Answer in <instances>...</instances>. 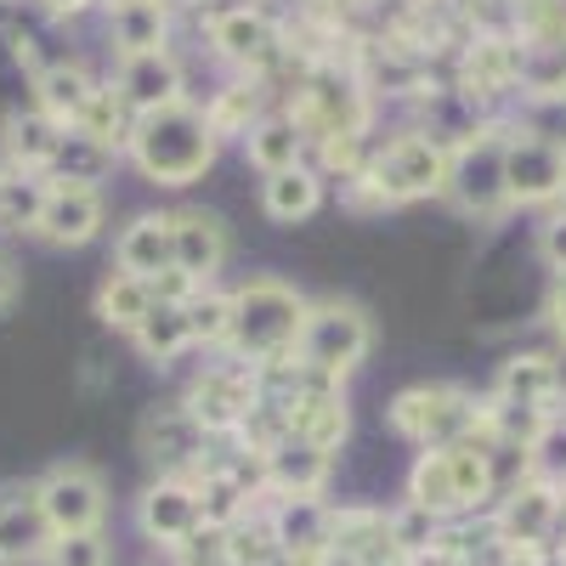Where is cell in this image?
<instances>
[{"mask_svg":"<svg viewBox=\"0 0 566 566\" xmlns=\"http://www.w3.org/2000/svg\"><path fill=\"white\" fill-rule=\"evenodd\" d=\"M306 312L312 301L283 277H250L232 290V328H227V352L250 363V368H266V363H283L295 357V340L306 328Z\"/></svg>","mask_w":566,"mask_h":566,"instance_id":"1","label":"cell"},{"mask_svg":"<svg viewBox=\"0 0 566 566\" xmlns=\"http://www.w3.org/2000/svg\"><path fill=\"white\" fill-rule=\"evenodd\" d=\"M130 159H136L142 176L159 181V187H187V181H199V176L216 165L210 114L193 108V103L142 114V119L130 125Z\"/></svg>","mask_w":566,"mask_h":566,"instance_id":"2","label":"cell"},{"mask_svg":"<svg viewBox=\"0 0 566 566\" xmlns=\"http://www.w3.org/2000/svg\"><path fill=\"white\" fill-rule=\"evenodd\" d=\"M493 453L482 442H453V448H424L408 470V504L448 522V515H470L482 499H493Z\"/></svg>","mask_w":566,"mask_h":566,"instance_id":"3","label":"cell"},{"mask_svg":"<svg viewBox=\"0 0 566 566\" xmlns=\"http://www.w3.org/2000/svg\"><path fill=\"white\" fill-rule=\"evenodd\" d=\"M368 346H374V323L357 301H317L306 312L301 340H295V363L312 374V380L340 386L346 374L368 357Z\"/></svg>","mask_w":566,"mask_h":566,"instance_id":"4","label":"cell"},{"mask_svg":"<svg viewBox=\"0 0 566 566\" xmlns=\"http://www.w3.org/2000/svg\"><path fill=\"white\" fill-rule=\"evenodd\" d=\"M391 424L419 442V448H453V442H470V431L482 424L476 402H470L459 386H408L391 397Z\"/></svg>","mask_w":566,"mask_h":566,"instance_id":"5","label":"cell"},{"mask_svg":"<svg viewBox=\"0 0 566 566\" xmlns=\"http://www.w3.org/2000/svg\"><path fill=\"white\" fill-rule=\"evenodd\" d=\"M504 142L499 130H476L470 142L448 154V181H442V199L459 216H499L510 205L504 193Z\"/></svg>","mask_w":566,"mask_h":566,"instance_id":"6","label":"cell"},{"mask_svg":"<svg viewBox=\"0 0 566 566\" xmlns=\"http://www.w3.org/2000/svg\"><path fill=\"white\" fill-rule=\"evenodd\" d=\"M34 493H40V510H45V522H52L57 538L103 533V522H108V482H103V470L85 464V459L52 464L34 482Z\"/></svg>","mask_w":566,"mask_h":566,"instance_id":"7","label":"cell"},{"mask_svg":"<svg viewBox=\"0 0 566 566\" xmlns=\"http://www.w3.org/2000/svg\"><path fill=\"white\" fill-rule=\"evenodd\" d=\"M442 181H448V148L437 136H397L391 148L374 159L368 170V187H374V199L380 205H408V199H431L442 193Z\"/></svg>","mask_w":566,"mask_h":566,"instance_id":"8","label":"cell"},{"mask_svg":"<svg viewBox=\"0 0 566 566\" xmlns=\"http://www.w3.org/2000/svg\"><path fill=\"white\" fill-rule=\"evenodd\" d=\"M255 402H261L255 368L250 363H216V368H205L193 380V391H187L181 408L193 413L210 437H221V431H244V419L255 413Z\"/></svg>","mask_w":566,"mask_h":566,"instance_id":"9","label":"cell"},{"mask_svg":"<svg viewBox=\"0 0 566 566\" xmlns=\"http://www.w3.org/2000/svg\"><path fill=\"white\" fill-rule=\"evenodd\" d=\"M142 453H148V464L159 476L199 482L210 470V431L187 408H159L142 419Z\"/></svg>","mask_w":566,"mask_h":566,"instance_id":"10","label":"cell"},{"mask_svg":"<svg viewBox=\"0 0 566 566\" xmlns=\"http://www.w3.org/2000/svg\"><path fill=\"white\" fill-rule=\"evenodd\" d=\"M136 527L148 533L159 549H187L199 538L205 515H199V488L193 482H176V476H159L148 493L136 499Z\"/></svg>","mask_w":566,"mask_h":566,"instance_id":"11","label":"cell"},{"mask_svg":"<svg viewBox=\"0 0 566 566\" xmlns=\"http://www.w3.org/2000/svg\"><path fill=\"white\" fill-rule=\"evenodd\" d=\"M504 193L510 205H544L566 193V148H549L538 136L504 142Z\"/></svg>","mask_w":566,"mask_h":566,"instance_id":"12","label":"cell"},{"mask_svg":"<svg viewBox=\"0 0 566 566\" xmlns=\"http://www.w3.org/2000/svg\"><path fill=\"white\" fill-rule=\"evenodd\" d=\"M499 544L504 549H538L549 544V533L560 527V488L527 476V482H515L499 504Z\"/></svg>","mask_w":566,"mask_h":566,"instance_id":"13","label":"cell"},{"mask_svg":"<svg viewBox=\"0 0 566 566\" xmlns=\"http://www.w3.org/2000/svg\"><path fill=\"white\" fill-rule=\"evenodd\" d=\"M266 527L277 538V555L290 566H323L328 560V527H335V510L323 499H277L266 510Z\"/></svg>","mask_w":566,"mask_h":566,"instance_id":"14","label":"cell"},{"mask_svg":"<svg viewBox=\"0 0 566 566\" xmlns=\"http://www.w3.org/2000/svg\"><path fill=\"white\" fill-rule=\"evenodd\" d=\"M277 408L290 413V437L312 442V448H317V453H328V459H335V448H340V442H346V431H352V413H346L340 386L312 380V374H306V386H301L295 397H283Z\"/></svg>","mask_w":566,"mask_h":566,"instance_id":"15","label":"cell"},{"mask_svg":"<svg viewBox=\"0 0 566 566\" xmlns=\"http://www.w3.org/2000/svg\"><path fill=\"white\" fill-rule=\"evenodd\" d=\"M114 91H119V103H125L136 119H142V114H159V108H176V103H181V63H176L170 52L119 57Z\"/></svg>","mask_w":566,"mask_h":566,"instance_id":"16","label":"cell"},{"mask_svg":"<svg viewBox=\"0 0 566 566\" xmlns=\"http://www.w3.org/2000/svg\"><path fill=\"white\" fill-rule=\"evenodd\" d=\"M52 538L57 533H52V522H45L34 482L0 488V566H12V560H45Z\"/></svg>","mask_w":566,"mask_h":566,"instance_id":"17","label":"cell"},{"mask_svg":"<svg viewBox=\"0 0 566 566\" xmlns=\"http://www.w3.org/2000/svg\"><path fill=\"white\" fill-rule=\"evenodd\" d=\"M103 232V193L97 187H52L45 193V210H40V227L34 239L57 244V250H80Z\"/></svg>","mask_w":566,"mask_h":566,"instance_id":"18","label":"cell"},{"mask_svg":"<svg viewBox=\"0 0 566 566\" xmlns=\"http://www.w3.org/2000/svg\"><path fill=\"white\" fill-rule=\"evenodd\" d=\"M170 232H176V272H187L199 290H210V277L227 266V250H232L221 216H210V210H176Z\"/></svg>","mask_w":566,"mask_h":566,"instance_id":"19","label":"cell"},{"mask_svg":"<svg viewBox=\"0 0 566 566\" xmlns=\"http://www.w3.org/2000/svg\"><path fill=\"white\" fill-rule=\"evenodd\" d=\"M261 482L277 499H317L323 482H328V453H317L301 437H283L277 448L261 453Z\"/></svg>","mask_w":566,"mask_h":566,"instance_id":"20","label":"cell"},{"mask_svg":"<svg viewBox=\"0 0 566 566\" xmlns=\"http://www.w3.org/2000/svg\"><path fill=\"white\" fill-rule=\"evenodd\" d=\"M114 261H119V272H130V277H159V272H170V266H176L170 216H136V221L119 232Z\"/></svg>","mask_w":566,"mask_h":566,"instance_id":"21","label":"cell"},{"mask_svg":"<svg viewBox=\"0 0 566 566\" xmlns=\"http://www.w3.org/2000/svg\"><path fill=\"white\" fill-rule=\"evenodd\" d=\"M91 97H97V80H91L80 63H45L34 74V108L45 119H57L63 130L80 125V114L91 108Z\"/></svg>","mask_w":566,"mask_h":566,"instance_id":"22","label":"cell"},{"mask_svg":"<svg viewBox=\"0 0 566 566\" xmlns=\"http://www.w3.org/2000/svg\"><path fill=\"white\" fill-rule=\"evenodd\" d=\"M210 45H216L227 63L261 69V63H272V52H277V29H272L261 12L239 7V12H221V18L210 23Z\"/></svg>","mask_w":566,"mask_h":566,"instance_id":"23","label":"cell"},{"mask_svg":"<svg viewBox=\"0 0 566 566\" xmlns=\"http://www.w3.org/2000/svg\"><path fill=\"white\" fill-rule=\"evenodd\" d=\"M57 142H63V125L45 119L40 108L12 114L7 130H0V148H7V159H12V176H45V165H52V154H57Z\"/></svg>","mask_w":566,"mask_h":566,"instance_id":"24","label":"cell"},{"mask_svg":"<svg viewBox=\"0 0 566 566\" xmlns=\"http://www.w3.org/2000/svg\"><path fill=\"white\" fill-rule=\"evenodd\" d=\"M165 29H170L165 0H114L108 7V34L119 45V57L165 52Z\"/></svg>","mask_w":566,"mask_h":566,"instance_id":"25","label":"cell"},{"mask_svg":"<svg viewBox=\"0 0 566 566\" xmlns=\"http://www.w3.org/2000/svg\"><path fill=\"white\" fill-rule=\"evenodd\" d=\"M114 170V148L85 130H63L52 165H45V181L52 187H97L103 176Z\"/></svg>","mask_w":566,"mask_h":566,"instance_id":"26","label":"cell"},{"mask_svg":"<svg viewBox=\"0 0 566 566\" xmlns=\"http://www.w3.org/2000/svg\"><path fill=\"white\" fill-rule=\"evenodd\" d=\"M317 205H323V176H317L312 165L277 170V176H266V181H261V210H266L272 221H283V227L306 221Z\"/></svg>","mask_w":566,"mask_h":566,"instance_id":"27","label":"cell"},{"mask_svg":"<svg viewBox=\"0 0 566 566\" xmlns=\"http://www.w3.org/2000/svg\"><path fill=\"white\" fill-rule=\"evenodd\" d=\"M244 148H250V165H261L266 176L277 170H295L301 154H306V130L295 114H272V119H255V130L244 136Z\"/></svg>","mask_w":566,"mask_h":566,"instance_id":"28","label":"cell"},{"mask_svg":"<svg viewBox=\"0 0 566 566\" xmlns=\"http://www.w3.org/2000/svg\"><path fill=\"white\" fill-rule=\"evenodd\" d=\"M193 488H199V515H205V527H221V533H227V527L250 522V488H244L239 470L210 464Z\"/></svg>","mask_w":566,"mask_h":566,"instance_id":"29","label":"cell"},{"mask_svg":"<svg viewBox=\"0 0 566 566\" xmlns=\"http://www.w3.org/2000/svg\"><path fill=\"white\" fill-rule=\"evenodd\" d=\"M136 352L148 363H176L187 346H193V323H187V306H154L136 323Z\"/></svg>","mask_w":566,"mask_h":566,"instance_id":"30","label":"cell"},{"mask_svg":"<svg viewBox=\"0 0 566 566\" xmlns=\"http://www.w3.org/2000/svg\"><path fill=\"white\" fill-rule=\"evenodd\" d=\"M154 312V290H148V277H130V272H114L103 277V290H97V317L108 328H125V335H136V323Z\"/></svg>","mask_w":566,"mask_h":566,"instance_id":"31","label":"cell"},{"mask_svg":"<svg viewBox=\"0 0 566 566\" xmlns=\"http://www.w3.org/2000/svg\"><path fill=\"white\" fill-rule=\"evenodd\" d=\"M130 125H136V114L119 103V91L114 85H97V97H91V108L80 114L74 130H85V136L108 142V148H119V142H130Z\"/></svg>","mask_w":566,"mask_h":566,"instance_id":"32","label":"cell"},{"mask_svg":"<svg viewBox=\"0 0 566 566\" xmlns=\"http://www.w3.org/2000/svg\"><path fill=\"white\" fill-rule=\"evenodd\" d=\"M499 397L504 402H533V408H555L549 402V357H515L499 374Z\"/></svg>","mask_w":566,"mask_h":566,"instance_id":"33","label":"cell"},{"mask_svg":"<svg viewBox=\"0 0 566 566\" xmlns=\"http://www.w3.org/2000/svg\"><path fill=\"white\" fill-rule=\"evenodd\" d=\"M45 193H52L45 176H12L7 181V205H0V221H7L12 232H34L40 210H45Z\"/></svg>","mask_w":566,"mask_h":566,"instance_id":"34","label":"cell"},{"mask_svg":"<svg viewBox=\"0 0 566 566\" xmlns=\"http://www.w3.org/2000/svg\"><path fill=\"white\" fill-rule=\"evenodd\" d=\"M255 108H261V91L255 85H227L221 97L210 103V130L216 136H250L255 130Z\"/></svg>","mask_w":566,"mask_h":566,"instance_id":"35","label":"cell"},{"mask_svg":"<svg viewBox=\"0 0 566 566\" xmlns=\"http://www.w3.org/2000/svg\"><path fill=\"white\" fill-rule=\"evenodd\" d=\"M187 323H193V346H227L232 295H210V290H199L193 306H187Z\"/></svg>","mask_w":566,"mask_h":566,"instance_id":"36","label":"cell"},{"mask_svg":"<svg viewBox=\"0 0 566 566\" xmlns=\"http://www.w3.org/2000/svg\"><path fill=\"white\" fill-rule=\"evenodd\" d=\"M45 566H114V549L103 533H69V538H52Z\"/></svg>","mask_w":566,"mask_h":566,"instance_id":"37","label":"cell"},{"mask_svg":"<svg viewBox=\"0 0 566 566\" xmlns=\"http://www.w3.org/2000/svg\"><path fill=\"white\" fill-rule=\"evenodd\" d=\"M522 136H538V142H549V148H566V91L560 97H533Z\"/></svg>","mask_w":566,"mask_h":566,"instance_id":"38","label":"cell"},{"mask_svg":"<svg viewBox=\"0 0 566 566\" xmlns=\"http://www.w3.org/2000/svg\"><path fill=\"white\" fill-rule=\"evenodd\" d=\"M148 290H154V306H193V295H199V283L187 277V272H159V277H148Z\"/></svg>","mask_w":566,"mask_h":566,"instance_id":"39","label":"cell"},{"mask_svg":"<svg viewBox=\"0 0 566 566\" xmlns=\"http://www.w3.org/2000/svg\"><path fill=\"white\" fill-rule=\"evenodd\" d=\"M538 250H544V261H549V266L566 277V210L544 221V239H538Z\"/></svg>","mask_w":566,"mask_h":566,"instance_id":"40","label":"cell"},{"mask_svg":"<svg viewBox=\"0 0 566 566\" xmlns=\"http://www.w3.org/2000/svg\"><path fill=\"white\" fill-rule=\"evenodd\" d=\"M18 283H23V277H18V266H12L7 255H0V312H7V306L18 301Z\"/></svg>","mask_w":566,"mask_h":566,"instance_id":"41","label":"cell"},{"mask_svg":"<svg viewBox=\"0 0 566 566\" xmlns=\"http://www.w3.org/2000/svg\"><path fill=\"white\" fill-rule=\"evenodd\" d=\"M549 402H566V352L549 357Z\"/></svg>","mask_w":566,"mask_h":566,"instance_id":"42","label":"cell"},{"mask_svg":"<svg viewBox=\"0 0 566 566\" xmlns=\"http://www.w3.org/2000/svg\"><path fill=\"white\" fill-rule=\"evenodd\" d=\"M549 323L560 328V340H566V277L555 283V295H549Z\"/></svg>","mask_w":566,"mask_h":566,"instance_id":"43","label":"cell"},{"mask_svg":"<svg viewBox=\"0 0 566 566\" xmlns=\"http://www.w3.org/2000/svg\"><path fill=\"white\" fill-rule=\"evenodd\" d=\"M40 7L52 12V18H80V12L91 7V0H40Z\"/></svg>","mask_w":566,"mask_h":566,"instance_id":"44","label":"cell"},{"mask_svg":"<svg viewBox=\"0 0 566 566\" xmlns=\"http://www.w3.org/2000/svg\"><path fill=\"white\" fill-rule=\"evenodd\" d=\"M7 181H12V170H0V205H7Z\"/></svg>","mask_w":566,"mask_h":566,"instance_id":"45","label":"cell"},{"mask_svg":"<svg viewBox=\"0 0 566 566\" xmlns=\"http://www.w3.org/2000/svg\"><path fill=\"white\" fill-rule=\"evenodd\" d=\"M108 7H114V0H108Z\"/></svg>","mask_w":566,"mask_h":566,"instance_id":"46","label":"cell"},{"mask_svg":"<svg viewBox=\"0 0 566 566\" xmlns=\"http://www.w3.org/2000/svg\"><path fill=\"white\" fill-rule=\"evenodd\" d=\"M165 7H170V0H165Z\"/></svg>","mask_w":566,"mask_h":566,"instance_id":"47","label":"cell"}]
</instances>
